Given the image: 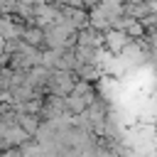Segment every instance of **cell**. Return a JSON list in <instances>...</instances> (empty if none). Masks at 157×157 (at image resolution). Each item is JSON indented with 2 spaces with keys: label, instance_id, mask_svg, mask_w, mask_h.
Wrapping results in <instances>:
<instances>
[{
  "label": "cell",
  "instance_id": "7",
  "mask_svg": "<svg viewBox=\"0 0 157 157\" xmlns=\"http://www.w3.org/2000/svg\"><path fill=\"white\" fill-rule=\"evenodd\" d=\"M25 110H27V115H34L37 110H42V101H37V98L34 101H27L25 103Z\"/></svg>",
  "mask_w": 157,
  "mask_h": 157
},
{
  "label": "cell",
  "instance_id": "2",
  "mask_svg": "<svg viewBox=\"0 0 157 157\" xmlns=\"http://www.w3.org/2000/svg\"><path fill=\"white\" fill-rule=\"evenodd\" d=\"M103 42L110 47V52H123L125 49V44H128V37H125V32H120V29H110L105 37H103Z\"/></svg>",
  "mask_w": 157,
  "mask_h": 157
},
{
  "label": "cell",
  "instance_id": "1",
  "mask_svg": "<svg viewBox=\"0 0 157 157\" xmlns=\"http://www.w3.org/2000/svg\"><path fill=\"white\" fill-rule=\"evenodd\" d=\"M52 86H54V91H56L59 96H69V93H71V88H74L71 74H69V71H56V74H54V81H52Z\"/></svg>",
  "mask_w": 157,
  "mask_h": 157
},
{
  "label": "cell",
  "instance_id": "8",
  "mask_svg": "<svg viewBox=\"0 0 157 157\" xmlns=\"http://www.w3.org/2000/svg\"><path fill=\"white\" fill-rule=\"evenodd\" d=\"M2 49H5V39L0 37V52H2Z\"/></svg>",
  "mask_w": 157,
  "mask_h": 157
},
{
  "label": "cell",
  "instance_id": "4",
  "mask_svg": "<svg viewBox=\"0 0 157 157\" xmlns=\"http://www.w3.org/2000/svg\"><path fill=\"white\" fill-rule=\"evenodd\" d=\"M17 128H20V130H25L27 135H34V132L39 130V118H37V115H27V113H25V115H20Z\"/></svg>",
  "mask_w": 157,
  "mask_h": 157
},
{
  "label": "cell",
  "instance_id": "3",
  "mask_svg": "<svg viewBox=\"0 0 157 157\" xmlns=\"http://www.w3.org/2000/svg\"><path fill=\"white\" fill-rule=\"evenodd\" d=\"M27 137H29V135H27L25 130H20L17 125H10V128L2 132V142H5V145H25Z\"/></svg>",
  "mask_w": 157,
  "mask_h": 157
},
{
  "label": "cell",
  "instance_id": "6",
  "mask_svg": "<svg viewBox=\"0 0 157 157\" xmlns=\"http://www.w3.org/2000/svg\"><path fill=\"white\" fill-rule=\"evenodd\" d=\"M22 37L27 39V47H37L44 37H42V29L39 27H29V29H22Z\"/></svg>",
  "mask_w": 157,
  "mask_h": 157
},
{
  "label": "cell",
  "instance_id": "5",
  "mask_svg": "<svg viewBox=\"0 0 157 157\" xmlns=\"http://www.w3.org/2000/svg\"><path fill=\"white\" fill-rule=\"evenodd\" d=\"M47 76H49V71H47L44 66H34V69H29V74H27V86L32 88V86H37V83H44Z\"/></svg>",
  "mask_w": 157,
  "mask_h": 157
}]
</instances>
